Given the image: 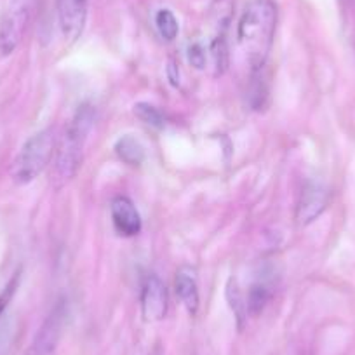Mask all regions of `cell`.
<instances>
[{"label":"cell","instance_id":"20","mask_svg":"<svg viewBox=\"0 0 355 355\" xmlns=\"http://www.w3.org/2000/svg\"><path fill=\"white\" fill-rule=\"evenodd\" d=\"M189 61L192 67H196L197 70H202L206 67V61H207V54L206 49L200 42H192L189 46Z\"/></svg>","mask_w":355,"mask_h":355},{"label":"cell","instance_id":"2","mask_svg":"<svg viewBox=\"0 0 355 355\" xmlns=\"http://www.w3.org/2000/svg\"><path fill=\"white\" fill-rule=\"evenodd\" d=\"M94 121H96V107L93 103H82L64 128L54 160V182H58V185L70 182L77 174L87 135L93 129Z\"/></svg>","mask_w":355,"mask_h":355},{"label":"cell","instance_id":"9","mask_svg":"<svg viewBox=\"0 0 355 355\" xmlns=\"http://www.w3.org/2000/svg\"><path fill=\"white\" fill-rule=\"evenodd\" d=\"M110 214L115 232L122 237H135L141 232V216L128 197H115L110 204Z\"/></svg>","mask_w":355,"mask_h":355},{"label":"cell","instance_id":"1","mask_svg":"<svg viewBox=\"0 0 355 355\" xmlns=\"http://www.w3.org/2000/svg\"><path fill=\"white\" fill-rule=\"evenodd\" d=\"M277 26V8L272 0H251L239 21V46L251 71L265 68Z\"/></svg>","mask_w":355,"mask_h":355},{"label":"cell","instance_id":"16","mask_svg":"<svg viewBox=\"0 0 355 355\" xmlns=\"http://www.w3.org/2000/svg\"><path fill=\"white\" fill-rule=\"evenodd\" d=\"M155 25L160 37L166 40H174L178 35V21L169 9H160L155 15Z\"/></svg>","mask_w":355,"mask_h":355},{"label":"cell","instance_id":"18","mask_svg":"<svg viewBox=\"0 0 355 355\" xmlns=\"http://www.w3.org/2000/svg\"><path fill=\"white\" fill-rule=\"evenodd\" d=\"M227 296H228V302H230V306L234 309L235 315H237L239 322H241L244 317H248V309H245L244 295H242L241 289L237 288L234 279H230V284H228V289H227Z\"/></svg>","mask_w":355,"mask_h":355},{"label":"cell","instance_id":"13","mask_svg":"<svg viewBox=\"0 0 355 355\" xmlns=\"http://www.w3.org/2000/svg\"><path fill=\"white\" fill-rule=\"evenodd\" d=\"M211 58H213L214 75H223L228 67V47H227V32H218L211 42Z\"/></svg>","mask_w":355,"mask_h":355},{"label":"cell","instance_id":"15","mask_svg":"<svg viewBox=\"0 0 355 355\" xmlns=\"http://www.w3.org/2000/svg\"><path fill=\"white\" fill-rule=\"evenodd\" d=\"M136 117L141 122H145L146 125L153 129H164L166 128V117H164L162 112L157 107L150 103H138L135 107Z\"/></svg>","mask_w":355,"mask_h":355},{"label":"cell","instance_id":"19","mask_svg":"<svg viewBox=\"0 0 355 355\" xmlns=\"http://www.w3.org/2000/svg\"><path fill=\"white\" fill-rule=\"evenodd\" d=\"M19 279H21V272H16V274L11 277V281L6 284V288L0 291V320H2V317H4L6 309H8L9 303H11L12 296H15L16 291H18Z\"/></svg>","mask_w":355,"mask_h":355},{"label":"cell","instance_id":"4","mask_svg":"<svg viewBox=\"0 0 355 355\" xmlns=\"http://www.w3.org/2000/svg\"><path fill=\"white\" fill-rule=\"evenodd\" d=\"M68 315H70L68 300L60 298L47 313L46 320L39 327L32 343L28 345L23 355H53L63 338L64 329H67Z\"/></svg>","mask_w":355,"mask_h":355},{"label":"cell","instance_id":"3","mask_svg":"<svg viewBox=\"0 0 355 355\" xmlns=\"http://www.w3.org/2000/svg\"><path fill=\"white\" fill-rule=\"evenodd\" d=\"M56 146L53 129H44L26 139L11 166V178L16 185H28L42 174L51 162Z\"/></svg>","mask_w":355,"mask_h":355},{"label":"cell","instance_id":"11","mask_svg":"<svg viewBox=\"0 0 355 355\" xmlns=\"http://www.w3.org/2000/svg\"><path fill=\"white\" fill-rule=\"evenodd\" d=\"M174 289H176V295L180 298V302L183 303V306L187 309V312L190 315H196L197 310H199V286H197L196 272L192 268H182V270L176 274V281H174Z\"/></svg>","mask_w":355,"mask_h":355},{"label":"cell","instance_id":"6","mask_svg":"<svg viewBox=\"0 0 355 355\" xmlns=\"http://www.w3.org/2000/svg\"><path fill=\"white\" fill-rule=\"evenodd\" d=\"M169 306L167 288L157 275L150 274L143 281L141 288V312L148 322H159L166 317Z\"/></svg>","mask_w":355,"mask_h":355},{"label":"cell","instance_id":"21","mask_svg":"<svg viewBox=\"0 0 355 355\" xmlns=\"http://www.w3.org/2000/svg\"><path fill=\"white\" fill-rule=\"evenodd\" d=\"M167 78H169V82L174 85V87L180 85V70H178V67L173 63V61H171L169 67H167Z\"/></svg>","mask_w":355,"mask_h":355},{"label":"cell","instance_id":"5","mask_svg":"<svg viewBox=\"0 0 355 355\" xmlns=\"http://www.w3.org/2000/svg\"><path fill=\"white\" fill-rule=\"evenodd\" d=\"M32 16V0H12L0 23V56L6 58L21 44Z\"/></svg>","mask_w":355,"mask_h":355},{"label":"cell","instance_id":"17","mask_svg":"<svg viewBox=\"0 0 355 355\" xmlns=\"http://www.w3.org/2000/svg\"><path fill=\"white\" fill-rule=\"evenodd\" d=\"M16 340V324L11 317L0 320V355H11Z\"/></svg>","mask_w":355,"mask_h":355},{"label":"cell","instance_id":"14","mask_svg":"<svg viewBox=\"0 0 355 355\" xmlns=\"http://www.w3.org/2000/svg\"><path fill=\"white\" fill-rule=\"evenodd\" d=\"M268 96V91H266L265 78H263V70L259 71H251V85H249V105H251L254 110H261L265 107V100Z\"/></svg>","mask_w":355,"mask_h":355},{"label":"cell","instance_id":"7","mask_svg":"<svg viewBox=\"0 0 355 355\" xmlns=\"http://www.w3.org/2000/svg\"><path fill=\"white\" fill-rule=\"evenodd\" d=\"M329 192L320 183L310 182L303 187L296 206V220L300 225H310L326 211Z\"/></svg>","mask_w":355,"mask_h":355},{"label":"cell","instance_id":"10","mask_svg":"<svg viewBox=\"0 0 355 355\" xmlns=\"http://www.w3.org/2000/svg\"><path fill=\"white\" fill-rule=\"evenodd\" d=\"M274 272L270 268H261V272L258 274L256 281L249 286L248 295L245 298V309H248L249 315L256 317L265 310V306L268 305V302L274 296V288H275V279L272 277Z\"/></svg>","mask_w":355,"mask_h":355},{"label":"cell","instance_id":"12","mask_svg":"<svg viewBox=\"0 0 355 355\" xmlns=\"http://www.w3.org/2000/svg\"><path fill=\"white\" fill-rule=\"evenodd\" d=\"M115 153L128 166L138 167L145 162V148L139 143V139H136L131 135H125L117 139V143H115Z\"/></svg>","mask_w":355,"mask_h":355},{"label":"cell","instance_id":"8","mask_svg":"<svg viewBox=\"0 0 355 355\" xmlns=\"http://www.w3.org/2000/svg\"><path fill=\"white\" fill-rule=\"evenodd\" d=\"M58 16L64 39L75 42L87 19V0H58Z\"/></svg>","mask_w":355,"mask_h":355}]
</instances>
